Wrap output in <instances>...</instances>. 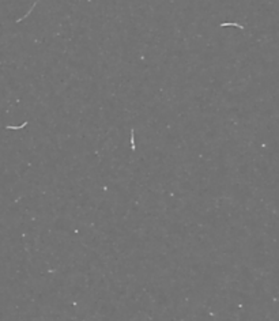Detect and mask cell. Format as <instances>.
Here are the masks:
<instances>
[{"mask_svg": "<svg viewBox=\"0 0 279 321\" xmlns=\"http://www.w3.org/2000/svg\"><path fill=\"white\" fill-rule=\"evenodd\" d=\"M221 26L222 27H225V26H236V27H238V29H241V30H244V26H241V25H238V23H221Z\"/></svg>", "mask_w": 279, "mask_h": 321, "instance_id": "obj_1", "label": "cell"}]
</instances>
